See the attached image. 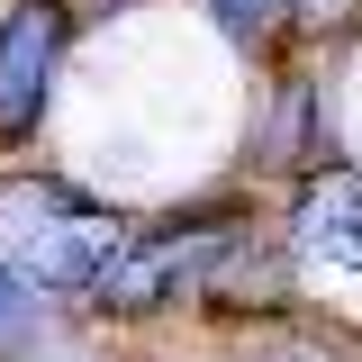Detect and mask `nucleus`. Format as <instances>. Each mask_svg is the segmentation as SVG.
Instances as JSON below:
<instances>
[{
    "instance_id": "5",
    "label": "nucleus",
    "mask_w": 362,
    "mask_h": 362,
    "mask_svg": "<svg viewBox=\"0 0 362 362\" xmlns=\"http://www.w3.org/2000/svg\"><path fill=\"white\" fill-rule=\"evenodd\" d=\"M199 299H209V308H254V299H281V254H272V235L235 226V235H226V254L209 263V281H199Z\"/></svg>"
},
{
    "instance_id": "1",
    "label": "nucleus",
    "mask_w": 362,
    "mask_h": 362,
    "mask_svg": "<svg viewBox=\"0 0 362 362\" xmlns=\"http://www.w3.org/2000/svg\"><path fill=\"white\" fill-rule=\"evenodd\" d=\"M118 218L73 199L64 181H9L0 190V263L28 290H100L118 263Z\"/></svg>"
},
{
    "instance_id": "3",
    "label": "nucleus",
    "mask_w": 362,
    "mask_h": 362,
    "mask_svg": "<svg viewBox=\"0 0 362 362\" xmlns=\"http://www.w3.org/2000/svg\"><path fill=\"white\" fill-rule=\"evenodd\" d=\"M64 45H73V9H64V0H18V9H0V145L37 136L45 82H54Z\"/></svg>"
},
{
    "instance_id": "2",
    "label": "nucleus",
    "mask_w": 362,
    "mask_h": 362,
    "mask_svg": "<svg viewBox=\"0 0 362 362\" xmlns=\"http://www.w3.org/2000/svg\"><path fill=\"white\" fill-rule=\"evenodd\" d=\"M235 209H190V218L173 226H154V235H127L118 245V263H109V281H100V308H118V317H154V308H173L181 290H199L209 281V263L226 254V235H235Z\"/></svg>"
},
{
    "instance_id": "4",
    "label": "nucleus",
    "mask_w": 362,
    "mask_h": 362,
    "mask_svg": "<svg viewBox=\"0 0 362 362\" xmlns=\"http://www.w3.org/2000/svg\"><path fill=\"white\" fill-rule=\"evenodd\" d=\"M290 235L326 263L362 272V173H317L299 190V209H290Z\"/></svg>"
},
{
    "instance_id": "8",
    "label": "nucleus",
    "mask_w": 362,
    "mask_h": 362,
    "mask_svg": "<svg viewBox=\"0 0 362 362\" xmlns=\"http://www.w3.org/2000/svg\"><path fill=\"white\" fill-rule=\"evenodd\" d=\"M254 362H344V354L317 335H272V344H254Z\"/></svg>"
},
{
    "instance_id": "6",
    "label": "nucleus",
    "mask_w": 362,
    "mask_h": 362,
    "mask_svg": "<svg viewBox=\"0 0 362 362\" xmlns=\"http://www.w3.org/2000/svg\"><path fill=\"white\" fill-rule=\"evenodd\" d=\"M209 9H218V28L235 45H272L281 37V18H290V0H209Z\"/></svg>"
},
{
    "instance_id": "7",
    "label": "nucleus",
    "mask_w": 362,
    "mask_h": 362,
    "mask_svg": "<svg viewBox=\"0 0 362 362\" xmlns=\"http://www.w3.org/2000/svg\"><path fill=\"white\" fill-rule=\"evenodd\" d=\"M28 335H37V290H28L18 272L0 263V354H18Z\"/></svg>"
}]
</instances>
